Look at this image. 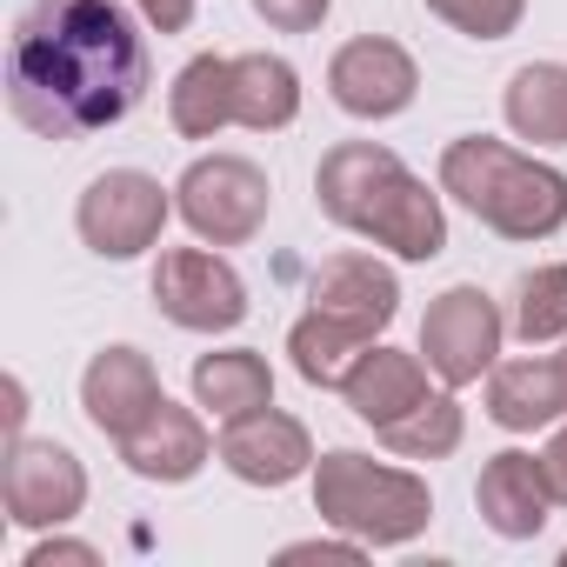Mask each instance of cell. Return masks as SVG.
Masks as SVG:
<instances>
[{"label": "cell", "instance_id": "cell-10", "mask_svg": "<svg viewBox=\"0 0 567 567\" xmlns=\"http://www.w3.org/2000/svg\"><path fill=\"white\" fill-rule=\"evenodd\" d=\"M328 94H334V107L354 114V121H394V114L414 107L421 68H414V54H408L401 41L361 34V41L334 48V61H328Z\"/></svg>", "mask_w": 567, "mask_h": 567}, {"label": "cell", "instance_id": "cell-9", "mask_svg": "<svg viewBox=\"0 0 567 567\" xmlns=\"http://www.w3.org/2000/svg\"><path fill=\"white\" fill-rule=\"evenodd\" d=\"M501 308L481 295V288H447L427 301V321H421V361L441 374V388H474L494 354H501Z\"/></svg>", "mask_w": 567, "mask_h": 567}, {"label": "cell", "instance_id": "cell-5", "mask_svg": "<svg viewBox=\"0 0 567 567\" xmlns=\"http://www.w3.org/2000/svg\"><path fill=\"white\" fill-rule=\"evenodd\" d=\"M274 187L254 161L240 154H200L181 181H174V214L194 227V240L207 247H247L267 227Z\"/></svg>", "mask_w": 567, "mask_h": 567}, {"label": "cell", "instance_id": "cell-16", "mask_svg": "<svg viewBox=\"0 0 567 567\" xmlns=\"http://www.w3.org/2000/svg\"><path fill=\"white\" fill-rule=\"evenodd\" d=\"M567 414V361L560 354H527V361H494L487 368V421L507 434L554 427Z\"/></svg>", "mask_w": 567, "mask_h": 567}, {"label": "cell", "instance_id": "cell-4", "mask_svg": "<svg viewBox=\"0 0 567 567\" xmlns=\"http://www.w3.org/2000/svg\"><path fill=\"white\" fill-rule=\"evenodd\" d=\"M315 514L361 547H408L434 520V494L408 467H381L354 447H334L315 461Z\"/></svg>", "mask_w": 567, "mask_h": 567}, {"label": "cell", "instance_id": "cell-31", "mask_svg": "<svg viewBox=\"0 0 567 567\" xmlns=\"http://www.w3.org/2000/svg\"><path fill=\"white\" fill-rule=\"evenodd\" d=\"M21 421H28V388L8 381V441H21Z\"/></svg>", "mask_w": 567, "mask_h": 567}, {"label": "cell", "instance_id": "cell-27", "mask_svg": "<svg viewBox=\"0 0 567 567\" xmlns=\"http://www.w3.org/2000/svg\"><path fill=\"white\" fill-rule=\"evenodd\" d=\"M134 8L147 14L154 34H187V21H194V0H134Z\"/></svg>", "mask_w": 567, "mask_h": 567}, {"label": "cell", "instance_id": "cell-6", "mask_svg": "<svg viewBox=\"0 0 567 567\" xmlns=\"http://www.w3.org/2000/svg\"><path fill=\"white\" fill-rule=\"evenodd\" d=\"M167 214H174V187H161L141 167H107V174L87 181V194L74 207V227L101 260H134L161 240Z\"/></svg>", "mask_w": 567, "mask_h": 567}, {"label": "cell", "instance_id": "cell-22", "mask_svg": "<svg viewBox=\"0 0 567 567\" xmlns=\"http://www.w3.org/2000/svg\"><path fill=\"white\" fill-rule=\"evenodd\" d=\"M194 401L214 421H234V414H254V408L274 401V374L254 348H220V354L194 361Z\"/></svg>", "mask_w": 567, "mask_h": 567}, {"label": "cell", "instance_id": "cell-1", "mask_svg": "<svg viewBox=\"0 0 567 567\" xmlns=\"http://www.w3.org/2000/svg\"><path fill=\"white\" fill-rule=\"evenodd\" d=\"M147 41L121 0H34L8 41V107L48 141H81L141 107Z\"/></svg>", "mask_w": 567, "mask_h": 567}, {"label": "cell", "instance_id": "cell-32", "mask_svg": "<svg viewBox=\"0 0 567 567\" xmlns=\"http://www.w3.org/2000/svg\"><path fill=\"white\" fill-rule=\"evenodd\" d=\"M560 361H567V348H560Z\"/></svg>", "mask_w": 567, "mask_h": 567}, {"label": "cell", "instance_id": "cell-2", "mask_svg": "<svg viewBox=\"0 0 567 567\" xmlns=\"http://www.w3.org/2000/svg\"><path fill=\"white\" fill-rule=\"evenodd\" d=\"M315 200L334 227L401 254V260H434L447 247V214L441 194H427L421 174L381 141H341L315 167Z\"/></svg>", "mask_w": 567, "mask_h": 567}, {"label": "cell", "instance_id": "cell-19", "mask_svg": "<svg viewBox=\"0 0 567 567\" xmlns=\"http://www.w3.org/2000/svg\"><path fill=\"white\" fill-rule=\"evenodd\" d=\"M501 114L520 141L534 147H567V68L560 61H527L507 74Z\"/></svg>", "mask_w": 567, "mask_h": 567}, {"label": "cell", "instance_id": "cell-3", "mask_svg": "<svg viewBox=\"0 0 567 567\" xmlns=\"http://www.w3.org/2000/svg\"><path fill=\"white\" fill-rule=\"evenodd\" d=\"M441 194H454L481 227L501 240H547L567 227V174L494 141V134H461L441 154Z\"/></svg>", "mask_w": 567, "mask_h": 567}, {"label": "cell", "instance_id": "cell-13", "mask_svg": "<svg viewBox=\"0 0 567 567\" xmlns=\"http://www.w3.org/2000/svg\"><path fill=\"white\" fill-rule=\"evenodd\" d=\"M308 301L321 308V315H334V321H348V328H361V334H388V321L401 315V280H394V267H381L374 254H334V260H321L315 267V288H308Z\"/></svg>", "mask_w": 567, "mask_h": 567}, {"label": "cell", "instance_id": "cell-14", "mask_svg": "<svg viewBox=\"0 0 567 567\" xmlns=\"http://www.w3.org/2000/svg\"><path fill=\"white\" fill-rule=\"evenodd\" d=\"M154 401H161V374H154V361L141 348H101L87 361V374H81V408L107 441L134 434L154 414Z\"/></svg>", "mask_w": 567, "mask_h": 567}, {"label": "cell", "instance_id": "cell-21", "mask_svg": "<svg viewBox=\"0 0 567 567\" xmlns=\"http://www.w3.org/2000/svg\"><path fill=\"white\" fill-rule=\"evenodd\" d=\"M368 348H374V334H361V328H348V321H334L321 308H308L288 328V354H295V374L308 388H348V374L361 368Z\"/></svg>", "mask_w": 567, "mask_h": 567}, {"label": "cell", "instance_id": "cell-11", "mask_svg": "<svg viewBox=\"0 0 567 567\" xmlns=\"http://www.w3.org/2000/svg\"><path fill=\"white\" fill-rule=\"evenodd\" d=\"M315 434L295 421V414H280L274 401L254 408V414H234L220 427V467L247 487H288L315 467Z\"/></svg>", "mask_w": 567, "mask_h": 567}, {"label": "cell", "instance_id": "cell-8", "mask_svg": "<svg viewBox=\"0 0 567 567\" xmlns=\"http://www.w3.org/2000/svg\"><path fill=\"white\" fill-rule=\"evenodd\" d=\"M154 301L187 334H227L247 321V280L207 247H167L154 260Z\"/></svg>", "mask_w": 567, "mask_h": 567}, {"label": "cell", "instance_id": "cell-33", "mask_svg": "<svg viewBox=\"0 0 567 567\" xmlns=\"http://www.w3.org/2000/svg\"><path fill=\"white\" fill-rule=\"evenodd\" d=\"M560 560H567V554H560Z\"/></svg>", "mask_w": 567, "mask_h": 567}, {"label": "cell", "instance_id": "cell-25", "mask_svg": "<svg viewBox=\"0 0 567 567\" xmlns=\"http://www.w3.org/2000/svg\"><path fill=\"white\" fill-rule=\"evenodd\" d=\"M427 14H441L467 41H507L527 14V0H427Z\"/></svg>", "mask_w": 567, "mask_h": 567}, {"label": "cell", "instance_id": "cell-28", "mask_svg": "<svg viewBox=\"0 0 567 567\" xmlns=\"http://www.w3.org/2000/svg\"><path fill=\"white\" fill-rule=\"evenodd\" d=\"M361 560V540L348 534V540H295V547H280V560Z\"/></svg>", "mask_w": 567, "mask_h": 567}, {"label": "cell", "instance_id": "cell-17", "mask_svg": "<svg viewBox=\"0 0 567 567\" xmlns=\"http://www.w3.org/2000/svg\"><path fill=\"white\" fill-rule=\"evenodd\" d=\"M427 374H434V368H427L421 354H401V348H381V341H374V348L361 354V368L348 374L341 394H348V408L381 434L388 421H401L408 408L427 401Z\"/></svg>", "mask_w": 567, "mask_h": 567}, {"label": "cell", "instance_id": "cell-23", "mask_svg": "<svg viewBox=\"0 0 567 567\" xmlns=\"http://www.w3.org/2000/svg\"><path fill=\"white\" fill-rule=\"evenodd\" d=\"M461 434H467V414H461L454 394H427L421 408H408L401 421L381 427V441H388L401 461H441V454L461 447Z\"/></svg>", "mask_w": 567, "mask_h": 567}, {"label": "cell", "instance_id": "cell-12", "mask_svg": "<svg viewBox=\"0 0 567 567\" xmlns=\"http://www.w3.org/2000/svg\"><path fill=\"white\" fill-rule=\"evenodd\" d=\"M121 447V461H127V474H141V481H161V487H181V481H194L220 447L207 441V427H200V414L194 408H181V401H154V414L134 427V434H121L114 441Z\"/></svg>", "mask_w": 567, "mask_h": 567}, {"label": "cell", "instance_id": "cell-7", "mask_svg": "<svg viewBox=\"0 0 567 567\" xmlns=\"http://www.w3.org/2000/svg\"><path fill=\"white\" fill-rule=\"evenodd\" d=\"M0 501H8L14 527H68L87 507V467L68 441H8V467H0Z\"/></svg>", "mask_w": 567, "mask_h": 567}, {"label": "cell", "instance_id": "cell-30", "mask_svg": "<svg viewBox=\"0 0 567 567\" xmlns=\"http://www.w3.org/2000/svg\"><path fill=\"white\" fill-rule=\"evenodd\" d=\"M540 467H547V487H554V501L567 507V427L540 447Z\"/></svg>", "mask_w": 567, "mask_h": 567}, {"label": "cell", "instance_id": "cell-29", "mask_svg": "<svg viewBox=\"0 0 567 567\" xmlns=\"http://www.w3.org/2000/svg\"><path fill=\"white\" fill-rule=\"evenodd\" d=\"M54 560H81V567H94L101 554H94L87 540H41V547L28 554V567H54Z\"/></svg>", "mask_w": 567, "mask_h": 567}, {"label": "cell", "instance_id": "cell-15", "mask_svg": "<svg viewBox=\"0 0 567 567\" xmlns=\"http://www.w3.org/2000/svg\"><path fill=\"white\" fill-rule=\"evenodd\" d=\"M474 507L501 540H534L547 527V514H554V487H547L540 454H520V447L494 454L481 467V481H474Z\"/></svg>", "mask_w": 567, "mask_h": 567}, {"label": "cell", "instance_id": "cell-20", "mask_svg": "<svg viewBox=\"0 0 567 567\" xmlns=\"http://www.w3.org/2000/svg\"><path fill=\"white\" fill-rule=\"evenodd\" d=\"M301 114V74L280 54H234V121L254 134H280Z\"/></svg>", "mask_w": 567, "mask_h": 567}, {"label": "cell", "instance_id": "cell-18", "mask_svg": "<svg viewBox=\"0 0 567 567\" xmlns=\"http://www.w3.org/2000/svg\"><path fill=\"white\" fill-rule=\"evenodd\" d=\"M167 121L181 141H214L220 127H234V61L194 54L167 87Z\"/></svg>", "mask_w": 567, "mask_h": 567}, {"label": "cell", "instance_id": "cell-26", "mask_svg": "<svg viewBox=\"0 0 567 567\" xmlns=\"http://www.w3.org/2000/svg\"><path fill=\"white\" fill-rule=\"evenodd\" d=\"M334 0H254V14L274 28V34H315L328 21Z\"/></svg>", "mask_w": 567, "mask_h": 567}, {"label": "cell", "instance_id": "cell-24", "mask_svg": "<svg viewBox=\"0 0 567 567\" xmlns=\"http://www.w3.org/2000/svg\"><path fill=\"white\" fill-rule=\"evenodd\" d=\"M507 328L527 348H547V341L567 334V267L560 260H547V267H534V274L514 280V315H507Z\"/></svg>", "mask_w": 567, "mask_h": 567}]
</instances>
